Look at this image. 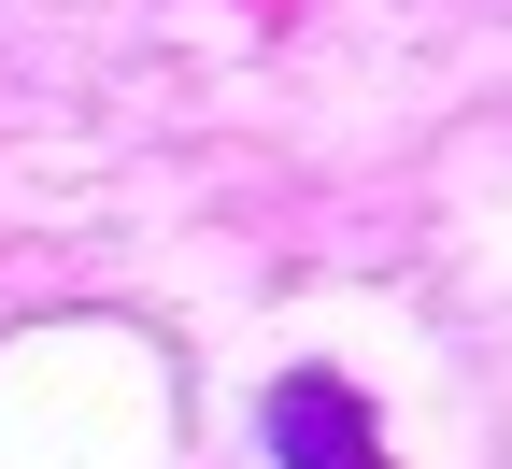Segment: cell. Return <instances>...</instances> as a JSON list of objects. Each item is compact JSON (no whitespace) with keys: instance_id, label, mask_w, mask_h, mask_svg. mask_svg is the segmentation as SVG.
Wrapping results in <instances>:
<instances>
[{"instance_id":"1","label":"cell","mask_w":512,"mask_h":469,"mask_svg":"<svg viewBox=\"0 0 512 469\" xmlns=\"http://www.w3.org/2000/svg\"><path fill=\"white\" fill-rule=\"evenodd\" d=\"M271 455L285 469H384V427L342 370H285L271 384Z\"/></svg>"}]
</instances>
